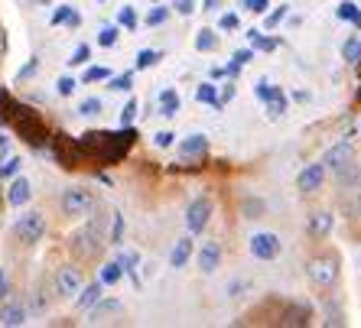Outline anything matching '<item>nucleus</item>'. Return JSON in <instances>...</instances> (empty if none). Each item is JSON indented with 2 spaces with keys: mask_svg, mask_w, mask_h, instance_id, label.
<instances>
[{
  "mask_svg": "<svg viewBox=\"0 0 361 328\" xmlns=\"http://www.w3.org/2000/svg\"><path fill=\"white\" fill-rule=\"evenodd\" d=\"M195 101L199 104H209L212 111H221L225 104L219 101V84H212V82H202L199 84V92H195Z\"/></svg>",
  "mask_w": 361,
  "mask_h": 328,
  "instance_id": "nucleus-18",
  "label": "nucleus"
},
{
  "mask_svg": "<svg viewBox=\"0 0 361 328\" xmlns=\"http://www.w3.org/2000/svg\"><path fill=\"white\" fill-rule=\"evenodd\" d=\"M30 198H33V182L17 172L7 185V205L10 208H23V205H30Z\"/></svg>",
  "mask_w": 361,
  "mask_h": 328,
  "instance_id": "nucleus-10",
  "label": "nucleus"
},
{
  "mask_svg": "<svg viewBox=\"0 0 361 328\" xmlns=\"http://www.w3.org/2000/svg\"><path fill=\"white\" fill-rule=\"evenodd\" d=\"M254 94H257V98H261V101L267 104L270 118H280V114H283V111H286V94L280 92L277 84H270L267 78H264V82H257V88H254Z\"/></svg>",
  "mask_w": 361,
  "mask_h": 328,
  "instance_id": "nucleus-9",
  "label": "nucleus"
},
{
  "mask_svg": "<svg viewBox=\"0 0 361 328\" xmlns=\"http://www.w3.org/2000/svg\"><path fill=\"white\" fill-rule=\"evenodd\" d=\"M26 322H30V305H23L20 299H4V305H0V325L20 328Z\"/></svg>",
  "mask_w": 361,
  "mask_h": 328,
  "instance_id": "nucleus-11",
  "label": "nucleus"
},
{
  "mask_svg": "<svg viewBox=\"0 0 361 328\" xmlns=\"http://www.w3.org/2000/svg\"><path fill=\"white\" fill-rule=\"evenodd\" d=\"M46 231H49V225H46V215L42 211H26V215H20L17 225H13V234H17L20 244L26 247H36L46 237Z\"/></svg>",
  "mask_w": 361,
  "mask_h": 328,
  "instance_id": "nucleus-3",
  "label": "nucleus"
},
{
  "mask_svg": "<svg viewBox=\"0 0 361 328\" xmlns=\"http://www.w3.org/2000/svg\"><path fill=\"white\" fill-rule=\"evenodd\" d=\"M336 17L342 20V23H352L355 30H361V7L355 4V0H342L336 7Z\"/></svg>",
  "mask_w": 361,
  "mask_h": 328,
  "instance_id": "nucleus-21",
  "label": "nucleus"
},
{
  "mask_svg": "<svg viewBox=\"0 0 361 328\" xmlns=\"http://www.w3.org/2000/svg\"><path fill=\"white\" fill-rule=\"evenodd\" d=\"M205 153H209V137L205 134H192V137H185L183 144H179V156H183L185 163L202 160Z\"/></svg>",
  "mask_w": 361,
  "mask_h": 328,
  "instance_id": "nucleus-14",
  "label": "nucleus"
},
{
  "mask_svg": "<svg viewBox=\"0 0 361 328\" xmlns=\"http://www.w3.org/2000/svg\"><path fill=\"white\" fill-rule=\"evenodd\" d=\"M160 59H163L160 49H140V52H137V72H143V68H153Z\"/></svg>",
  "mask_w": 361,
  "mask_h": 328,
  "instance_id": "nucleus-29",
  "label": "nucleus"
},
{
  "mask_svg": "<svg viewBox=\"0 0 361 328\" xmlns=\"http://www.w3.org/2000/svg\"><path fill=\"white\" fill-rule=\"evenodd\" d=\"M342 59L348 62V65H358L361 62V39H355L352 36V39L342 42Z\"/></svg>",
  "mask_w": 361,
  "mask_h": 328,
  "instance_id": "nucleus-25",
  "label": "nucleus"
},
{
  "mask_svg": "<svg viewBox=\"0 0 361 328\" xmlns=\"http://www.w3.org/2000/svg\"><path fill=\"white\" fill-rule=\"evenodd\" d=\"M215 46H219L215 30H209V26H205V30H199V33H195V49H199V52H215Z\"/></svg>",
  "mask_w": 361,
  "mask_h": 328,
  "instance_id": "nucleus-24",
  "label": "nucleus"
},
{
  "mask_svg": "<svg viewBox=\"0 0 361 328\" xmlns=\"http://www.w3.org/2000/svg\"><path fill=\"white\" fill-rule=\"evenodd\" d=\"M326 172L329 169L322 166V163H310L306 169H300V176H296V189H300L302 195H316L322 189V182H326Z\"/></svg>",
  "mask_w": 361,
  "mask_h": 328,
  "instance_id": "nucleus-7",
  "label": "nucleus"
},
{
  "mask_svg": "<svg viewBox=\"0 0 361 328\" xmlns=\"http://www.w3.org/2000/svg\"><path fill=\"white\" fill-rule=\"evenodd\" d=\"M98 4H104V0H98Z\"/></svg>",
  "mask_w": 361,
  "mask_h": 328,
  "instance_id": "nucleus-54",
  "label": "nucleus"
},
{
  "mask_svg": "<svg viewBox=\"0 0 361 328\" xmlns=\"http://www.w3.org/2000/svg\"><path fill=\"white\" fill-rule=\"evenodd\" d=\"M192 253H195V241H192V234L179 237L176 247H173V253H169V267H173V270H183L185 263L192 260Z\"/></svg>",
  "mask_w": 361,
  "mask_h": 328,
  "instance_id": "nucleus-16",
  "label": "nucleus"
},
{
  "mask_svg": "<svg viewBox=\"0 0 361 328\" xmlns=\"http://www.w3.org/2000/svg\"><path fill=\"white\" fill-rule=\"evenodd\" d=\"M20 166H23V160H20V156H10V160H4V166H0V179H13L20 172Z\"/></svg>",
  "mask_w": 361,
  "mask_h": 328,
  "instance_id": "nucleus-39",
  "label": "nucleus"
},
{
  "mask_svg": "<svg viewBox=\"0 0 361 328\" xmlns=\"http://www.w3.org/2000/svg\"><path fill=\"white\" fill-rule=\"evenodd\" d=\"M137 23H140V20H137V10L134 7H121L118 10V26H124L127 33H134Z\"/></svg>",
  "mask_w": 361,
  "mask_h": 328,
  "instance_id": "nucleus-32",
  "label": "nucleus"
},
{
  "mask_svg": "<svg viewBox=\"0 0 361 328\" xmlns=\"http://www.w3.org/2000/svg\"><path fill=\"white\" fill-rule=\"evenodd\" d=\"M286 10H290V4H280V7H274L270 13H264V17H267V20H264V26H267V33H270V30H277V26L283 23Z\"/></svg>",
  "mask_w": 361,
  "mask_h": 328,
  "instance_id": "nucleus-34",
  "label": "nucleus"
},
{
  "mask_svg": "<svg viewBox=\"0 0 361 328\" xmlns=\"http://www.w3.org/2000/svg\"><path fill=\"white\" fill-rule=\"evenodd\" d=\"M219 30H225V33L228 30H238V13H225V17L219 20Z\"/></svg>",
  "mask_w": 361,
  "mask_h": 328,
  "instance_id": "nucleus-46",
  "label": "nucleus"
},
{
  "mask_svg": "<svg viewBox=\"0 0 361 328\" xmlns=\"http://www.w3.org/2000/svg\"><path fill=\"white\" fill-rule=\"evenodd\" d=\"M46 305H49V299L42 296V289H36V296H33V312H46Z\"/></svg>",
  "mask_w": 361,
  "mask_h": 328,
  "instance_id": "nucleus-48",
  "label": "nucleus"
},
{
  "mask_svg": "<svg viewBox=\"0 0 361 328\" xmlns=\"http://www.w3.org/2000/svg\"><path fill=\"white\" fill-rule=\"evenodd\" d=\"M219 267H221V244H219V241L202 244V251H199V270L205 273V277H212V273H215Z\"/></svg>",
  "mask_w": 361,
  "mask_h": 328,
  "instance_id": "nucleus-15",
  "label": "nucleus"
},
{
  "mask_svg": "<svg viewBox=\"0 0 361 328\" xmlns=\"http://www.w3.org/2000/svg\"><path fill=\"white\" fill-rule=\"evenodd\" d=\"M247 39L254 42V49H261V52L277 49V39H274V36H261V30H247Z\"/></svg>",
  "mask_w": 361,
  "mask_h": 328,
  "instance_id": "nucleus-27",
  "label": "nucleus"
},
{
  "mask_svg": "<svg viewBox=\"0 0 361 328\" xmlns=\"http://www.w3.org/2000/svg\"><path fill=\"white\" fill-rule=\"evenodd\" d=\"M338 257L336 253H319V257H312L310 263H306V277H310V283L316 289H332L338 283Z\"/></svg>",
  "mask_w": 361,
  "mask_h": 328,
  "instance_id": "nucleus-1",
  "label": "nucleus"
},
{
  "mask_svg": "<svg viewBox=\"0 0 361 328\" xmlns=\"http://www.w3.org/2000/svg\"><path fill=\"white\" fill-rule=\"evenodd\" d=\"M169 20V7H153L147 13V26H163Z\"/></svg>",
  "mask_w": 361,
  "mask_h": 328,
  "instance_id": "nucleus-40",
  "label": "nucleus"
},
{
  "mask_svg": "<svg viewBox=\"0 0 361 328\" xmlns=\"http://www.w3.org/2000/svg\"><path fill=\"white\" fill-rule=\"evenodd\" d=\"M225 75H228L225 68H212V82H219V78H225Z\"/></svg>",
  "mask_w": 361,
  "mask_h": 328,
  "instance_id": "nucleus-53",
  "label": "nucleus"
},
{
  "mask_svg": "<svg viewBox=\"0 0 361 328\" xmlns=\"http://www.w3.org/2000/svg\"><path fill=\"white\" fill-rule=\"evenodd\" d=\"M118 36H121V30L114 23H104L98 30V46H104V49H111L114 42H118Z\"/></svg>",
  "mask_w": 361,
  "mask_h": 328,
  "instance_id": "nucleus-30",
  "label": "nucleus"
},
{
  "mask_svg": "<svg viewBox=\"0 0 361 328\" xmlns=\"http://www.w3.org/2000/svg\"><path fill=\"white\" fill-rule=\"evenodd\" d=\"M160 114H163V118H176V114H179V94H176V88H163V92H160Z\"/></svg>",
  "mask_w": 361,
  "mask_h": 328,
  "instance_id": "nucleus-23",
  "label": "nucleus"
},
{
  "mask_svg": "<svg viewBox=\"0 0 361 328\" xmlns=\"http://www.w3.org/2000/svg\"><path fill=\"white\" fill-rule=\"evenodd\" d=\"M241 7L244 10H251V13H267V7H270V0H241Z\"/></svg>",
  "mask_w": 361,
  "mask_h": 328,
  "instance_id": "nucleus-43",
  "label": "nucleus"
},
{
  "mask_svg": "<svg viewBox=\"0 0 361 328\" xmlns=\"http://www.w3.org/2000/svg\"><path fill=\"white\" fill-rule=\"evenodd\" d=\"M345 322H348V319H345V315H342V312H338V309H329V319H326V325H345Z\"/></svg>",
  "mask_w": 361,
  "mask_h": 328,
  "instance_id": "nucleus-49",
  "label": "nucleus"
},
{
  "mask_svg": "<svg viewBox=\"0 0 361 328\" xmlns=\"http://www.w3.org/2000/svg\"><path fill=\"white\" fill-rule=\"evenodd\" d=\"M137 111H140V101L137 98H130V101L121 108V127H130L137 120Z\"/></svg>",
  "mask_w": 361,
  "mask_h": 328,
  "instance_id": "nucleus-35",
  "label": "nucleus"
},
{
  "mask_svg": "<svg viewBox=\"0 0 361 328\" xmlns=\"http://www.w3.org/2000/svg\"><path fill=\"white\" fill-rule=\"evenodd\" d=\"M332 227H336L332 211H310V221H306V231H310V237H316V241H326V237L332 234Z\"/></svg>",
  "mask_w": 361,
  "mask_h": 328,
  "instance_id": "nucleus-13",
  "label": "nucleus"
},
{
  "mask_svg": "<svg viewBox=\"0 0 361 328\" xmlns=\"http://www.w3.org/2000/svg\"><path fill=\"white\" fill-rule=\"evenodd\" d=\"M72 251L78 253V257H94V253H101V241H98V225H85L78 234H72Z\"/></svg>",
  "mask_w": 361,
  "mask_h": 328,
  "instance_id": "nucleus-8",
  "label": "nucleus"
},
{
  "mask_svg": "<svg viewBox=\"0 0 361 328\" xmlns=\"http://www.w3.org/2000/svg\"><path fill=\"white\" fill-rule=\"evenodd\" d=\"M124 309V305H121V299H98V303L92 305V322H104L108 319V315H118V312Z\"/></svg>",
  "mask_w": 361,
  "mask_h": 328,
  "instance_id": "nucleus-20",
  "label": "nucleus"
},
{
  "mask_svg": "<svg viewBox=\"0 0 361 328\" xmlns=\"http://www.w3.org/2000/svg\"><path fill=\"white\" fill-rule=\"evenodd\" d=\"M111 92H130L134 88V72H124V75H111L108 78Z\"/></svg>",
  "mask_w": 361,
  "mask_h": 328,
  "instance_id": "nucleus-33",
  "label": "nucleus"
},
{
  "mask_svg": "<svg viewBox=\"0 0 361 328\" xmlns=\"http://www.w3.org/2000/svg\"><path fill=\"white\" fill-rule=\"evenodd\" d=\"M49 23L52 26H68V30H78V26H82V17H78V13L68 7V4H62V7L49 17Z\"/></svg>",
  "mask_w": 361,
  "mask_h": 328,
  "instance_id": "nucleus-19",
  "label": "nucleus"
},
{
  "mask_svg": "<svg viewBox=\"0 0 361 328\" xmlns=\"http://www.w3.org/2000/svg\"><path fill=\"white\" fill-rule=\"evenodd\" d=\"M88 62H92V46H88V42H82V46H75V52H72L68 65H88Z\"/></svg>",
  "mask_w": 361,
  "mask_h": 328,
  "instance_id": "nucleus-37",
  "label": "nucleus"
},
{
  "mask_svg": "<svg viewBox=\"0 0 361 328\" xmlns=\"http://www.w3.org/2000/svg\"><path fill=\"white\" fill-rule=\"evenodd\" d=\"M153 144L160 146V150H169V146L176 144V134H173V130H160V134L153 137Z\"/></svg>",
  "mask_w": 361,
  "mask_h": 328,
  "instance_id": "nucleus-42",
  "label": "nucleus"
},
{
  "mask_svg": "<svg viewBox=\"0 0 361 328\" xmlns=\"http://www.w3.org/2000/svg\"><path fill=\"white\" fill-rule=\"evenodd\" d=\"M221 0H202V10H219Z\"/></svg>",
  "mask_w": 361,
  "mask_h": 328,
  "instance_id": "nucleus-52",
  "label": "nucleus"
},
{
  "mask_svg": "<svg viewBox=\"0 0 361 328\" xmlns=\"http://www.w3.org/2000/svg\"><path fill=\"white\" fill-rule=\"evenodd\" d=\"M59 208H62V215L72 218V221L92 215V208H94L92 189H85V185H72V189H66V192L59 195Z\"/></svg>",
  "mask_w": 361,
  "mask_h": 328,
  "instance_id": "nucleus-2",
  "label": "nucleus"
},
{
  "mask_svg": "<svg viewBox=\"0 0 361 328\" xmlns=\"http://www.w3.org/2000/svg\"><path fill=\"white\" fill-rule=\"evenodd\" d=\"M82 286H85V279H82V270H78V267L66 263V267L56 270V293H59L62 299H72V296H75Z\"/></svg>",
  "mask_w": 361,
  "mask_h": 328,
  "instance_id": "nucleus-6",
  "label": "nucleus"
},
{
  "mask_svg": "<svg viewBox=\"0 0 361 328\" xmlns=\"http://www.w3.org/2000/svg\"><path fill=\"white\" fill-rule=\"evenodd\" d=\"M111 244H114V247L124 244V215H121V211H114V227H111Z\"/></svg>",
  "mask_w": 361,
  "mask_h": 328,
  "instance_id": "nucleus-38",
  "label": "nucleus"
},
{
  "mask_svg": "<svg viewBox=\"0 0 361 328\" xmlns=\"http://www.w3.org/2000/svg\"><path fill=\"white\" fill-rule=\"evenodd\" d=\"M101 108H104V104H101V98H85V101L78 104V114H82V118H98Z\"/></svg>",
  "mask_w": 361,
  "mask_h": 328,
  "instance_id": "nucleus-36",
  "label": "nucleus"
},
{
  "mask_svg": "<svg viewBox=\"0 0 361 328\" xmlns=\"http://www.w3.org/2000/svg\"><path fill=\"white\" fill-rule=\"evenodd\" d=\"M98 279L104 283V286H118L121 279H124V267H121L118 260H108L104 267L98 270Z\"/></svg>",
  "mask_w": 361,
  "mask_h": 328,
  "instance_id": "nucleus-22",
  "label": "nucleus"
},
{
  "mask_svg": "<svg viewBox=\"0 0 361 328\" xmlns=\"http://www.w3.org/2000/svg\"><path fill=\"white\" fill-rule=\"evenodd\" d=\"M173 10H176L179 17H189V13L195 10V0H176V4H173Z\"/></svg>",
  "mask_w": 361,
  "mask_h": 328,
  "instance_id": "nucleus-45",
  "label": "nucleus"
},
{
  "mask_svg": "<svg viewBox=\"0 0 361 328\" xmlns=\"http://www.w3.org/2000/svg\"><path fill=\"white\" fill-rule=\"evenodd\" d=\"M75 88H78V82H75V78H72V75H62L59 82H56V92H59L62 98H68V94L75 92Z\"/></svg>",
  "mask_w": 361,
  "mask_h": 328,
  "instance_id": "nucleus-41",
  "label": "nucleus"
},
{
  "mask_svg": "<svg viewBox=\"0 0 361 328\" xmlns=\"http://www.w3.org/2000/svg\"><path fill=\"white\" fill-rule=\"evenodd\" d=\"M10 296V277H7V270L0 267V303Z\"/></svg>",
  "mask_w": 361,
  "mask_h": 328,
  "instance_id": "nucleus-47",
  "label": "nucleus"
},
{
  "mask_svg": "<svg viewBox=\"0 0 361 328\" xmlns=\"http://www.w3.org/2000/svg\"><path fill=\"white\" fill-rule=\"evenodd\" d=\"M36 72H39V59H30L23 68L17 72V82H26V78H33Z\"/></svg>",
  "mask_w": 361,
  "mask_h": 328,
  "instance_id": "nucleus-44",
  "label": "nucleus"
},
{
  "mask_svg": "<svg viewBox=\"0 0 361 328\" xmlns=\"http://www.w3.org/2000/svg\"><path fill=\"white\" fill-rule=\"evenodd\" d=\"M101 293H104V283L101 279H94V283H88V286H82L75 293V309H82V312H88L94 303L101 299Z\"/></svg>",
  "mask_w": 361,
  "mask_h": 328,
  "instance_id": "nucleus-17",
  "label": "nucleus"
},
{
  "mask_svg": "<svg viewBox=\"0 0 361 328\" xmlns=\"http://www.w3.org/2000/svg\"><path fill=\"white\" fill-rule=\"evenodd\" d=\"M118 263L121 267H124V273H130V277H134V283L137 286H140V279H137V267H140V253H134V251H124L118 257Z\"/></svg>",
  "mask_w": 361,
  "mask_h": 328,
  "instance_id": "nucleus-26",
  "label": "nucleus"
},
{
  "mask_svg": "<svg viewBox=\"0 0 361 328\" xmlns=\"http://www.w3.org/2000/svg\"><path fill=\"white\" fill-rule=\"evenodd\" d=\"M280 251H283V244H280V237L274 234V231H257V234L251 237V257L261 263H270L277 260Z\"/></svg>",
  "mask_w": 361,
  "mask_h": 328,
  "instance_id": "nucleus-5",
  "label": "nucleus"
},
{
  "mask_svg": "<svg viewBox=\"0 0 361 328\" xmlns=\"http://www.w3.org/2000/svg\"><path fill=\"white\" fill-rule=\"evenodd\" d=\"M322 166L332 169V172H345V166H352V140H342V144H336L332 150H326Z\"/></svg>",
  "mask_w": 361,
  "mask_h": 328,
  "instance_id": "nucleus-12",
  "label": "nucleus"
},
{
  "mask_svg": "<svg viewBox=\"0 0 361 328\" xmlns=\"http://www.w3.org/2000/svg\"><path fill=\"white\" fill-rule=\"evenodd\" d=\"M247 211H251V215H247V218H261V211H264V205L257 202V198H247Z\"/></svg>",
  "mask_w": 361,
  "mask_h": 328,
  "instance_id": "nucleus-50",
  "label": "nucleus"
},
{
  "mask_svg": "<svg viewBox=\"0 0 361 328\" xmlns=\"http://www.w3.org/2000/svg\"><path fill=\"white\" fill-rule=\"evenodd\" d=\"M108 78H111V68H104V65H92V68H85V75H82V84L108 82Z\"/></svg>",
  "mask_w": 361,
  "mask_h": 328,
  "instance_id": "nucleus-31",
  "label": "nucleus"
},
{
  "mask_svg": "<svg viewBox=\"0 0 361 328\" xmlns=\"http://www.w3.org/2000/svg\"><path fill=\"white\" fill-rule=\"evenodd\" d=\"M231 98H235V84H225V92L219 94V101H221V104H228Z\"/></svg>",
  "mask_w": 361,
  "mask_h": 328,
  "instance_id": "nucleus-51",
  "label": "nucleus"
},
{
  "mask_svg": "<svg viewBox=\"0 0 361 328\" xmlns=\"http://www.w3.org/2000/svg\"><path fill=\"white\" fill-rule=\"evenodd\" d=\"M209 221H212V202L205 198V195H199V198H192L189 208H185V231L195 237L209 227Z\"/></svg>",
  "mask_w": 361,
  "mask_h": 328,
  "instance_id": "nucleus-4",
  "label": "nucleus"
},
{
  "mask_svg": "<svg viewBox=\"0 0 361 328\" xmlns=\"http://www.w3.org/2000/svg\"><path fill=\"white\" fill-rule=\"evenodd\" d=\"M251 56H254V49H238L235 56H231V62H228V75H238V72H241L244 65H247V62H251Z\"/></svg>",
  "mask_w": 361,
  "mask_h": 328,
  "instance_id": "nucleus-28",
  "label": "nucleus"
}]
</instances>
